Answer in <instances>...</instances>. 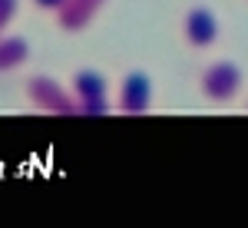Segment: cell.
Masks as SVG:
<instances>
[{
    "label": "cell",
    "instance_id": "9",
    "mask_svg": "<svg viewBox=\"0 0 248 228\" xmlns=\"http://www.w3.org/2000/svg\"><path fill=\"white\" fill-rule=\"evenodd\" d=\"M33 3H37L40 10H46V14H57V10L63 7V3H66V0H33Z\"/></svg>",
    "mask_w": 248,
    "mask_h": 228
},
{
    "label": "cell",
    "instance_id": "10",
    "mask_svg": "<svg viewBox=\"0 0 248 228\" xmlns=\"http://www.w3.org/2000/svg\"><path fill=\"white\" fill-rule=\"evenodd\" d=\"M245 106H248V103H245Z\"/></svg>",
    "mask_w": 248,
    "mask_h": 228
},
{
    "label": "cell",
    "instance_id": "2",
    "mask_svg": "<svg viewBox=\"0 0 248 228\" xmlns=\"http://www.w3.org/2000/svg\"><path fill=\"white\" fill-rule=\"evenodd\" d=\"M27 99L30 106L46 116H77V99L70 93V86L57 83L53 76H30L27 79Z\"/></svg>",
    "mask_w": 248,
    "mask_h": 228
},
{
    "label": "cell",
    "instance_id": "5",
    "mask_svg": "<svg viewBox=\"0 0 248 228\" xmlns=\"http://www.w3.org/2000/svg\"><path fill=\"white\" fill-rule=\"evenodd\" d=\"M182 37L195 50L212 46L218 40V17H215V10H209V7H189L186 17H182Z\"/></svg>",
    "mask_w": 248,
    "mask_h": 228
},
{
    "label": "cell",
    "instance_id": "4",
    "mask_svg": "<svg viewBox=\"0 0 248 228\" xmlns=\"http://www.w3.org/2000/svg\"><path fill=\"white\" fill-rule=\"evenodd\" d=\"M149 106H153V79H149V73H142V70L126 73L123 83H119L116 109L123 116H142L149 113Z\"/></svg>",
    "mask_w": 248,
    "mask_h": 228
},
{
    "label": "cell",
    "instance_id": "3",
    "mask_svg": "<svg viewBox=\"0 0 248 228\" xmlns=\"http://www.w3.org/2000/svg\"><path fill=\"white\" fill-rule=\"evenodd\" d=\"M199 90L209 103H232L242 93V66L232 60H215L199 76Z\"/></svg>",
    "mask_w": 248,
    "mask_h": 228
},
{
    "label": "cell",
    "instance_id": "1",
    "mask_svg": "<svg viewBox=\"0 0 248 228\" xmlns=\"http://www.w3.org/2000/svg\"><path fill=\"white\" fill-rule=\"evenodd\" d=\"M70 93L77 99V113L79 116H106L113 109V99H109V83L106 76L93 70V66H83L73 73L70 79Z\"/></svg>",
    "mask_w": 248,
    "mask_h": 228
},
{
    "label": "cell",
    "instance_id": "6",
    "mask_svg": "<svg viewBox=\"0 0 248 228\" xmlns=\"http://www.w3.org/2000/svg\"><path fill=\"white\" fill-rule=\"evenodd\" d=\"M106 3H109V0H66L57 10V27L66 30V33H79V30H86V27L99 17V10H103Z\"/></svg>",
    "mask_w": 248,
    "mask_h": 228
},
{
    "label": "cell",
    "instance_id": "7",
    "mask_svg": "<svg viewBox=\"0 0 248 228\" xmlns=\"http://www.w3.org/2000/svg\"><path fill=\"white\" fill-rule=\"evenodd\" d=\"M30 60V43L17 33H0V73H14Z\"/></svg>",
    "mask_w": 248,
    "mask_h": 228
},
{
    "label": "cell",
    "instance_id": "8",
    "mask_svg": "<svg viewBox=\"0 0 248 228\" xmlns=\"http://www.w3.org/2000/svg\"><path fill=\"white\" fill-rule=\"evenodd\" d=\"M17 10H20V0H0V33L14 23Z\"/></svg>",
    "mask_w": 248,
    "mask_h": 228
}]
</instances>
